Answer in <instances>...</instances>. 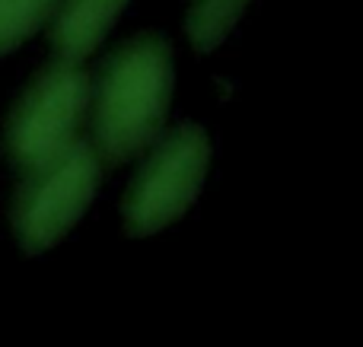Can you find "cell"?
<instances>
[{"label":"cell","instance_id":"obj_1","mask_svg":"<svg viewBox=\"0 0 363 347\" xmlns=\"http://www.w3.org/2000/svg\"><path fill=\"white\" fill-rule=\"evenodd\" d=\"M172 99V48L144 32L108 55L96 83V157L118 166L138 157L160 134Z\"/></svg>","mask_w":363,"mask_h":347},{"label":"cell","instance_id":"obj_2","mask_svg":"<svg viewBox=\"0 0 363 347\" xmlns=\"http://www.w3.org/2000/svg\"><path fill=\"white\" fill-rule=\"evenodd\" d=\"M99 188V157L74 140L67 150L29 169L13 201V229L26 252L51 249L89 207Z\"/></svg>","mask_w":363,"mask_h":347},{"label":"cell","instance_id":"obj_3","mask_svg":"<svg viewBox=\"0 0 363 347\" xmlns=\"http://www.w3.org/2000/svg\"><path fill=\"white\" fill-rule=\"evenodd\" d=\"M89 102V74L70 57H57L35 74L6 121V150L13 163L35 169L74 144Z\"/></svg>","mask_w":363,"mask_h":347},{"label":"cell","instance_id":"obj_4","mask_svg":"<svg viewBox=\"0 0 363 347\" xmlns=\"http://www.w3.org/2000/svg\"><path fill=\"white\" fill-rule=\"evenodd\" d=\"M211 140L204 127L179 125L150 150L125 195V223L134 236H150L182 217L204 185Z\"/></svg>","mask_w":363,"mask_h":347},{"label":"cell","instance_id":"obj_5","mask_svg":"<svg viewBox=\"0 0 363 347\" xmlns=\"http://www.w3.org/2000/svg\"><path fill=\"white\" fill-rule=\"evenodd\" d=\"M125 4L128 0H57V13L51 23L55 48L70 61L86 57L106 38Z\"/></svg>","mask_w":363,"mask_h":347},{"label":"cell","instance_id":"obj_6","mask_svg":"<svg viewBox=\"0 0 363 347\" xmlns=\"http://www.w3.org/2000/svg\"><path fill=\"white\" fill-rule=\"evenodd\" d=\"M249 0H194L188 10V38L198 51L217 48L236 25Z\"/></svg>","mask_w":363,"mask_h":347},{"label":"cell","instance_id":"obj_7","mask_svg":"<svg viewBox=\"0 0 363 347\" xmlns=\"http://www.w3.org/2000/svg\"><path fill=\"white\" fill-rule=\"evenodd\" d=\"M55 6L57 0H0V55L26 42Z\"/></svg>","mask_w":363,"mask_h":347}]
</instances>
